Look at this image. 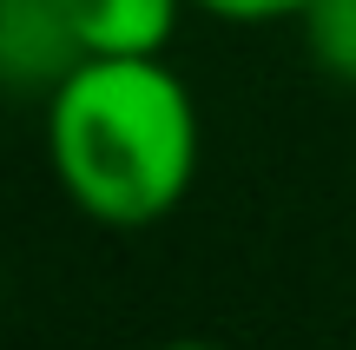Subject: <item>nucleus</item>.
I'll use <instances>...</instances> for the list:
<instances>
[{"mask_svg":"<svg viewBox=\"0 0 356 350\" xmlns=\"http://www.w3.org/2000/svg\"><path fill=\"white\" fill-rule=\"evenodd\" d=\"M40 139L60 198L106 232H145L172 218L204 159L198 93L165 53L79 60L47 93Z\"/></svg>","mask_w":356,"mask_h":350,"instance_id":"f257e3e1","label":"nucleus"},{"mask_svg":"<svg viewBox=\"0 0 356 350\" xmlns=\"http://www.w3.org/2000/svg\"><path fill=\"white\" fill-rule=\"evenodd\" d=\"M79 60L60 0H0V93H53Z\"/></svg>","mask_w":356,"mask_h":350,"instance_id":"f03ea898","label":"nucleus"},{"mask_svg":"<svg viewBox=\"0 0 356 350\" xmlns=\"http://www.w3.org/2000/svg\"><path fill=\"white\" fill-rule=\"evenodd\" d=\"M86 60H126V53H165L191 0H60Z\"/></svg>","mask_w":356,"mask_h":350,"instance_id":"7ed1b4c3","label":"nucleus"},{"mask_svg":"<svg viewBox=\"0 0 356 350\" xmlns=\"http://www.w3.org/2000/svg\"><path fill=\"white\" fill-rule=\"evenodd\" d=\"M297 33H304V53L323 79L356 86V0H310Z\"/></svg>","mask_w":356,"mask_h":350,"instance_id":"20e7f679","label":"nucleus"},{"mask_svg":"<svg viewBox=\"0 0 356 350\" xmlns=\"http://www.w3.org/2000/svg\"><path fill=\"white\" fill-rule=\"evenodd\" d=\"M310 0H191V13L218 26H284V20H304Z\"/></svg>","mask_w":356,"mask_h":350,"instance_id":"39448f33","label":"nucleus"},{"mask_svg":"<svg viewBox=\"0 0 356 350\" xmlns=\"http://www.w3.org/2000/svg\"><path fill=\"white\" fill-rule=\"evenodd\" d=\"M159 350H225V344H211V337H172V344H159Z\"/></svg>","mask_w":356,"mask_h":350,"instance_id":"423d86ee","label":"nucleus"}]
</instances>
